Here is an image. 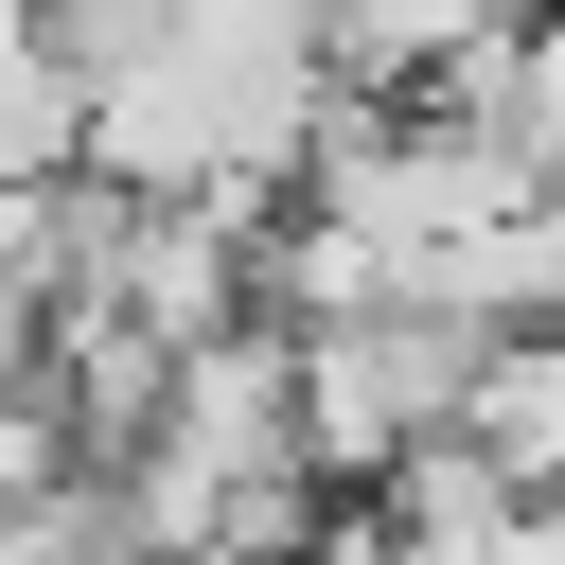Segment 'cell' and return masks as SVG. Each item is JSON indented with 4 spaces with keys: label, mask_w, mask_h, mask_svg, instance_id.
I'll return each mask as SVG.
<instances>
[{
    "label": "cell",
    "mask_w": 565,
    "mask_h": 565,
    "mask_svg": "<svg viewBox=\"0 0 565 565\" xmlns=\"http://www.w3.org/2000/svg\"><path fill=\"white\" fill-rule=\"evenodd\" d=\"M477 371H494V335L477 318H424V300L300 335V459H318V494H388L424 441H459L477 424Z\"/></svg>",
    "instance_id": "obj_1"
},
{
    "label": "cell",
    "mask_w": 565,
    "mask_h": 565,
    "mask_svg": "<svg viewBox=\"0 0 565 565\" xmlns=\"http://www.w3.org/2000/svg\"><path fill=\"white\" fill-rule=\"evenodd\" d=\"M530 512H565V318L547 335H494V371H477V424H459Z\"/></svg>",
    "instance_id": "obj_2"
}]
</instances>
